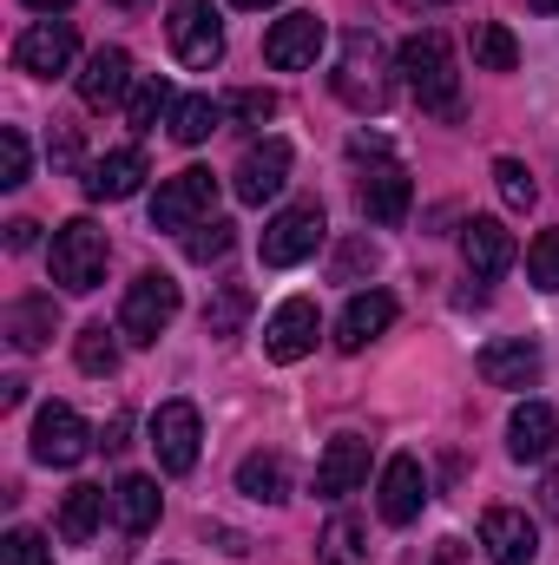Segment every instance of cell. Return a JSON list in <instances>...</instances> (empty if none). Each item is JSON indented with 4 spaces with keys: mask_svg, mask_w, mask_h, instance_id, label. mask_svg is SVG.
I'll use <instances>...</instances> for the list:
<instances>
[{
    "mask_svg": "<svg viewBox=\"0 0 559 565\" xmlns=\"http://www.w3.org/2000/svg\"><path fill=\"white\" fill-rule=\"evenodd\" d=\"M395 73H402V86L421 99V113L461 119V73H454V46H447V33H434V26L409 33L402 53H395Z\"/></svg>",
    "mask_w": 559,
    "mask_h": 565,
    "instance_id": "6da1fadb",
    "label": "cell"
},
{
    "mask_svg": "<svg viewBox=\"0 0 559 565\" xmlns=\"http://www.w3.org/2000/svg\"><path fill=\"white\" fill-rule=\"evenodd\" d=\"M106 257H113L106 231H99L93 217H73V224L53 231V257H46V264H53V282H60V289L86 296V289L106 282Z\"/></svg>",
    "mask_w": 559,
    "mask_h": 565,
    "instance_id": "7a4b0ae2",
    "label": "cell"
},
{
    "mask_svg": "<svg viewBox=\"0 0 559 565\" xmlns=\"http://www.w3.org/2000/svg\"><path fill=\"white\" fill-rule=\"evenodd\" d=\"M329 86H336V99H342V106H356V113H382V106H389L382 46H376V33H369V26L342 33V60H336V73H329Z\"/></svg>",
    "mask_w": 559,
    "mask_h": 565,
    "instance_id": "3957f363",
    "label": "cell"
},
{
    "mask_svg": "<svg viewBox=\"0 0 559 565\" xmlns=\"http://www.w3.org/2000/svg\"><path fill=\"white\" fill-rule=\"evenodd\" d=\"M178 282L165 277V270H145L133 289H126V302H119V335L126 342H139V349H151L171 322H178Z\"/></svg>",
    "mask_w": 559,
    "mask_h": 565,
    "instance_id": "277c9868",
    "label": "cell"
},
{
    "mask_svg": "<svg viewBox=\"0 0 559 565\" xmlns=\"http://www.w3.org/2000/svg\"><path fill=\"white\" fill-rule=\"evenodd\" d=\"M211 204H218V178H211L204 164H184L178 178L158 184V198H151V231H198V224L211 217Z\"/></svg>",
    "mask_w": 559,
    "mask_h": 565,
    "instance_id": "5b68a950",
    "label": "cell"
},
{
    "mask_svg": "<svg viewBox=\"0 0 559 565\" xmlns=\"http://www.w3.org/2000/svg\"><path fill=\"white\" fill-rule=\"evenodd\" d=\"M165 33H171V53H178L191 73H211V66L224 60V26H218V7H211V0H171Z\"/></svg>",
    "mask_w": 559,
    "mask_h": 565,
    "instance_id": "8992f818",
    "label": "cell"
},
{
    "mask_svg": "<svg viewBox=\"0 0 559 565\" xmlns=\"http://www.w3.org/2000/svg\"><path fill=\"white\" fill-rule=\"evenodd\" d=\"M323 231H329V224H323V204H316V198H303V204H289V211H277V217L264 224V244H257L264 270H289V264L316 257Z\"/></svg>",
    "mask_w": 559,
    "mask_h": 565,
    "instance_id": "52a82bcc",
    "label": "cell"
},
{
    "mask_svg": "<svg viewBox=\"0 0 559 565\" xmlns=\"http://www.w3.org/2000/svg\"><path fill=\"white\" fill-rule=\"evenodd\" d=\"M86 454H93V427L80 422V408L46 402V408L33 415V460H40V467H80Z\"/></svg>",
    "mask_w": 559,
    "mask_h": 565,
    "instance_id": "ba28073f",
    "label": "cell"
},
{
    "mask_svg": "<svg viewBox=\"0 0 559 565\" xmlns=\"http://www.w3.org/2000/svg\"><path fill=\"white\" fill-rule=\"evenodd\" d=\"M323 40H329L323 13L296 7V13H283V20H271V33H264V60H271L277 73H303V66H316Z\"/></svg>",
    "mask_w": 559,
    "mask_h": 565,
    "instance_id": "9c48e42d",
    "label": "cell"
},
{
    "mask_svg": "<svg viewBox=\"0 0 559 565\" xmlns=\"http://www.w3.org/2000/svg\"><path fill=\"white\" fill-rule=\"evenodd\" d=\"M73 53H80L73 20H40V26H27V33L13 40V66L33 73V79H60V73L73 66Z\"/></svg>",
    "mask_w": 559,
    "mask_h": 565,
    "instance_id": "30bf717a",
    "label": "cell"
},
{
    "mask_svg": "<svg viewBox=\"0 0 559 565\" xmlns=\"http://www.w3.org/2000/svg\"><path fill=\"white\" fill-rule=\"evenodd\" d=\"M356 198H362V217L369 224H382V231H395L402 217H409V204H415V184H409V171L382 151L369 171H362V184H356Z\"/></svg>",
    "mask_w": 559,
    "mask_h": 565,
    "instance_id": "8fae6325",
    "label": "cell"
},
{
    "mask_svg": "<svg viewBox=\"0 0 559 565\" xmlns=\"http://www.w3.org/2000/svg\"><path fill=\"white\" fill-rule=\"evenodd\" d=\"M198 440H204V422H198L191 402H165L151 415V454H158L165 473H191L198 467Z\"/></svg>",
    "mask_w": 559,
    "mask_h": 565,
    "instance_id": "7c38bea8",
    "label": "cell"
},
{
    "mask_svg": "<svg viewBox=\"0 0 559 565\" xmlns=\"http://www.w3.org/2000/svg\"><path fill=\"white\" fill-rule=\"evenodd\" d=\"M283 184H289V145L283 139H257L244 158H238V171H231V191H238V204H271Z\"/></svg>",
    "mask_w": 559,
    "mask_h": 565,
    "instance_id": "4fadbf2b",
    "label": "cell"
},
{
    "mask_svg": "<svg viewBox=\"0 0 559 565\" xmlns=\"http://www.w3.org/2000/svg\"><path fill=\"white\" fill-rule=\"evenodd\" d=\"M133 86H139L133 53H126V46H99V53L86 60V73H80V106H86V113H106V106L133 99Z\"/></svg>",
    "mask_w": 559,
    "mask_h": 565,
    "instance_id": "5bb4252c",
    "label": "cell"
},
{
    "mask_svg": "<svg viewBox=\"0 0 559 565\" xmlns=\"http://www.w3.org/2000/svg\"><path fill=\"white\" fill-rule=\"evenodd\" d=\"M474 369H481L487 388H534L540 369H547V355H540V342H527V335H500V342L481 349Z\"/></svg>",
    "mask_w": 559,
    "mask_h": 565,
    "instance_id": "9a60e30c",
    "label": "cell"
},
{
    "mask_svg": "<svg viewBox=\"0 0 559 565\" xmlns=\"http://www.w3.org/2000/svg\"><path fill=\"white\" fill-rule=\"evenodd\" d=\"M316 335H323L316 302H309V296H289L277 316L264 322V355H271V362H303V355L316 349Z\"/></svg>",
    "mask_w": 559,
    "mask_h": 565,
    "instance_id": "2e32d148",
    "label": "cell"
},
{
    "mask_svg": "<svg viewBox=\"0 0 559 565\" xmlns=\"http://www.w3.org/2000/svg\"><path fill=\"white\" fill-rule=\"evenodd\" d=\"M481 546H487L494 565H534L540 559V533H534V520L514 513V507H487V513H481Z\"/></svg>",
    "mask_w": 559,
    "mask_h": 565,
    "instance_id": "e0dca14e",
    "label": "cell"
},
{
    "mask_svg": "<svg viewBox=\"0 0 559 565\" xmlns=\"http://www.w3.org/2000/svg\"><path fill=\"white\" fill-rule=\"evenodd\" d=\"M389 322H395V296H389V289H362V296H349V309L336 316V349H342V355H362L376 335H389Z\"/></svg>",
    "mask_w": 559,
    "mask_h": 565,
    "instance_id": "ac0fdd59",
    "label": "cell"
},
{
    "mask_svg": "<svg viewBox=\"0 0 559 565\" xmlns=\"http://www.w3.org/2000/svg\"><path fill=\"white\" fill-rule=\"evenodd\" d=\"M145 178H151V164H145L139 145H119V151H106V158H93L86 164V198L93 204H119V198H133Z\"/></svg>",
    "mask_w": 559,
    "mask_h": 565,
    "instance_id": "d6986e66",
    "label": "cell"
},
{
    "mask_svg": "<svg viewBox=\"0 0 559 565\" xmlns=\"http://www.w3.org/2000/svg\"><path fill=\"white\" fill-rule=\"evenodd\" d=\"M369 480V440L362 434H336L329 447H323V460H316V493L323 500H342V493H356Z\"/></svg>",
    "mask_w": 559,
    "mask_h": 565,
    "instance_id": "ffe728a7",
    "label": "cell"
},
{
    "mask_svg": "<svg viewBox=\"0 0 559 565\" xmlns=\"http://www.w3.org/2000/svg\"><path fill=\"white\" fill-rule=\"evenodd\" d=\"M382 520L389 526H409V520H421V507H428V473H421L415 454H395L389 467H382Z\"/></svg>",
    "mask_w": 559,
    "mask_h": 565,
    "instance_id": "44dd1931",
    "label": "cell"
},
{
    "mask_svg": "<svg viewBox=\"0 0 559 565\" xmlns=\"http://www.w3.org/2000/svg\"><path fill=\"white\" fill-rule=\"evenodd\" d=\"M461 257H467L474 282L507 277V264H514V237H507V224H494V217H467V224H461Z\"/></svg>",
    "mask_w": 559,
    "mask_h": 565,
    "instance_id": "7402d4cb",
    "label": "cell"
},
{
    "mask_svg": "<svg viewBox=\"0 0 559 565\" xmlns=\"http://www.w3.org/2000/svg\"><path fill=\"white\" fill-rule=\"evenodd\" d=\"M559 447V415L547 402H520L514 422H507V454L514 460H547Z\"/></svg>",
    "mask_w": 559,
    "mask_h": 565,
    "instance_id": "603a6c76",
    "label": "cell"
},
{
    "mask_svg": "<svg viewBox=\"0 0 559 565\" xmlns=\"http://www.w3.org/2000/svg\"><path fill=\"white\" fill-rule=\"evenodd\" d=\"M158 513H165V500H158V480H145V473H126L119 487H113V520H119V533H151L158 526Z\"/></svg>",
    "mask_w": 559,
    "mask_h": 565,
    "instance_id": "cb8c5ba5",
    "label": "cell"
},
{
    "mask_svg": "<svg viewBox=\"0 0 559 565\" xmlns=\"http://www.w3.org/2000/svg\"><path fill=\"white\" fill-rule=\"evenodd\" d=\"M60 329V309H53V296H20V302H7V342L13 349H46V335Z\"/></svg>",
    "mask_w": 559,
    "mask_h": 565,
    "instance_id": "d4e9b609",
    "label": "cell"
},
{
    "mask_svg": "<svg viewBox=\"0 0 559 565\" xmlns=\"http://www.w3.org/2000/svg\"><path fill=\"white\" fill-rule=\"evenodd\" d=\"M106 513H113V493H106V487H73V493L60 500V540H66V546H86Z\"/></svg>",
    "mask_w": 559,
    "mask_h": 565,
    "instance_id": "484cf974",
    "label": "cell"
},
{
    "mask_svg": "<svg viewBox=\"0 0 559 565\" xmlns=\"http://www.w3.org/2000/svg\"><path fill=\"white\" fill-rule=\"evenodd\" d=\"M224 113H231V106H218L211 93H191V99H178V106H171V119H165V126H171V139H178V145H204L218 126H224Z\"/></svg>",
    "mask_w": 559,
    "mask_h": 565,
    "instance_id": "4316f807",
    "label": "cell"
},
{
    "mask_svg": "<svg viewBox=\"0 0 559 565\" xmlns=\"http://www.w3.org/2000/svg\"><path fill=\"white\" fill-rule=\"evenodd\" d=\"M238 493H251V500H264V507L289 500V467H283V454H244V467H238Z\"/></svg>",
    "mask_w": 559,
    "mask_h": 565,
    "instance_id": "83f0119b",
    "label": "cell"
},
{
    "mask_svg": "<svg viewBox=\"0 0 559 565\" xmlns=\"http://www.w3.org/2000/svg\"><path fill=\"white\" fill-rule=\"evenodd\" d=\"M171 86H165V73H139V86H133V99H126V126L133 132H151L158 119H171Z\"/></svg>",
    "mask_w": 559,
    "mask_h": 565,
    "instance_id": "f1b7e54d",
    "label": "cell"
},
{
    "mask_svg": "<svg viewBox=\"0 0 559 565\" xmlns=\"http://www.w3.org/2000/svg\"><path fill=\"white\" fill-rule=\"evenodd\" d=\"M244 316H251V289H244V282H224V289L204 302V335L231 342V335L244 329Z\"/></svg>",
    "mask_w": 559,
    "mask_h": 565,
    "instance_id": "f546056e",
    "label": "cell"
},
{
    "mask_svg": "<svg viewBox=\"0 0 559 565\" xmlns=\"http://www.w3.org/2000/svg\"><path fill=\"white\" fill-rule=\"evenodd\" d=\"M362 559H369L362 526H356L349 513H336V520L323 526V540H316V565H362Z\"/></svg>",
    "mask_w": 559,
    "mask_h": 565,
    "instance_id": "4dcf8cb0",
    "label": "cell"
},
{
    "mask_svg": "<svg viewBox=\"0 0 559 565\" xmlns=\"http://www.w3.org/2000/svg\"><path fill=\"white\" fill-rule=\"evenodd\" d=\"M474 66H487V73H514V66H520V40H514L500 20H481V26H474Z\"/></svg>",
    "mask_w": 559,
    "mask_h": 565,
    "instance_id": "1f68e13d",
    "label": "cell"
},
{
    "mask_svg": "<svg viewBox=\"0 0 559 565\" xmlns=\"http://www.w3.org/2000/svg\"><path fill=\"white\" fill-rule=\"evenodd\" d=\"M119 329H106V322H86L80 335H73V362L86 369V375H113L119 369V342H113Z\"/></svg>",
    "mask_w": 559,
    "mask_h": 565,
    "instance_id": "d6a6232c",
    "label": "cell"
},
{
    "mask_svg": "<svg viewBox=\"0 0 559 565\" xmlns=\"http://www.w3.org/2000/svg\"><path fill=\"white\" fill-rule=\"evenodd\" d=\"M494 184H500L507 211H534V198H540V184H534V171L520 158H494Z\"/></svg>",
    "mask_w": 559,
    "mask_h": 565,
    "instance_id": "836d02e7",
    "label": "cell"
},
{
    "mask_svg": "<svg viewBox=\"0 0 559 565\" xmlns=\"http://www.w3.org/2000/svg\"><path fill=\"white\" fill-rule=\"evenodd\" d=\"M231 244H238V237H231L224 217H204L198 231H184V257H191V264H218V257H231Z\"/></svg>",
    "mask_w": 559,
    "mask_h": 565,
    "instance_id": "e575fe53",
    "label": "cell"
},
{
    "mask_svg": "<svg viewBox=\"0 0 559 565\" xmlns=\"http://www.w3.org/2000/svg\"><path fill=\"white\" fill-rule=\"evenodd\" d=\"M0 565H53L46 533H33V526H13V533L0 540Z\"/></svg>",
    "mask_w": 559,
    "mask_h": 565,
    "instance_id": "d590c367",
    "label": "cell"
},
{
    "mask_svg": "<svg viewBox=\"0 0 559 565\" xmlns=\"http://www.w3.org/2000/svg\"><path fill=\"white\" fill-rule=\"evenodd\" d=\"M527 277H534V289H559V231H540L527 244Z\"/></svg>",
    "mask_w": 559,
    "mask_h": 565,
    "instance_id": "8d00e7d4",
    "label": "cell"
},
{
    "mask_svg": "<svg viewBox=\"0 0 559 565\" xmlns=\"http://www.w3.org/2000/svg\"><path fill=\"white\" fill-rule=\"evenodd\" d=\"M231 119H238V126H264V119H277V93H271V86H244V93H231Z\"/></svg>",
    "mask_w": 559,
    "mask_h": 565,
    "instance_id": "74e56055",
    "label": "cell"
},
{
    "mask_svg": "<svg viewBox=\"0 0 559 565\" xmlns=\"http://www.w3.org/2000/svg\"><path fill=\"white\" fill-rule=\"evenodd\" d=\"M0 184H7V191L27 184V132H20V126L0 132Z\"/></svg>",
    "mask_w": 559,
    "mask_h": 565,
    "instance_id": "f35d334b",
    "label": "cell"
},
{
    "mask_svg": "<svg viewBox=\"0 0 559 565\" xmlns=\"http://www.w3.org/2000/svg\"><path fill=\"white\" fill-rule=\"evenodd\" d=\"M356 270H376V250H369V244H349V250L336 257V277H356Z\"/></svg>",
    "mask_w": 559,
    "mask_h": 565,
    "instance_id": "ab89813d",
    "label": "cell"
},
{
    "mask_svg": "<svg viewBox=\"0 0 559 565\" xmlns=\"http://www.w3.org/2000/svg\"><path fill=\"white\" fill-rule=\"evenodd\" d=\"M33 237H40L33 217H13V224H7V250H33Z\"/></svg>",
    "mask_w": 559,
    "mask_h": 565,
    "instance_id": "60d3db41",
    "label": "cell"
},
{
    "mask_svg": "<svg viewBox=\"0 0 559 565\" xmlns=\"http://www.w3.org/2000/svg\"><path fill=\"white\" fill-rule=\"evenodd\" d=\"M53 158H60V164H80V132H73V126L53 132Z\"/></svg>",
    "mask_w": 559,
    "mask_h": 565,
    "instance_id": "b9f144b4",
    "label": "cell"
},
{
    "mask_svg": "<svg viewBox=\"0 0 559 565\" xmlns=\"http://www.w3.org/2000/svg\"><path fill=\"white\" fill-rule=\"evenodd\" d=\"M126 434H133V422H126V415H113V422H106V440H99V447H106V454H119V447H126Z\"/></svg>",
    "mask_w": 559,
    "mask_h": 565,
    "instance_id": "7bdbcfd3",
    "label": "cell"
},
{
    "mask_svg": "<svg viewBox=\"0 0 559 565\" xmlns=\"http://www.w3.org/2000/svg\"><path fill=\"white\" fill-rule=\"evenodd\" d=\"M20 402H27V382H20V375H7V382H0V408H20Z\"/></svg>",
    "mask_w": 559,
    "mask_h": 565,
    "instance_id": "ee69618b",
    "label": "cell"
},
{
    "mask_svg": "<svg viewBox=\"0 0 559 565\" xmlns=\"http://www.w3.org/2000/svg\"><path fill=\"white\" fill-rule=\"evenodd\" d=\"M218 546H224L231 559H238V553H251V540H244V533H224V526H218Z\"/></svg>",
    "mask_w": 559,
    "mask_h": 565,
    "instance_id": "f6af8a7d",
    "label": "cell"
},
{
    "mask_svg": "<svg viewBox=\"0 0 559 565\" xmlns=\"http://www.w3.org/2000/svg\"><path fill=\"white\" fill-rule=\"evenodd\" d=\"M540 500H547V513L559 520V473H547V487H540Z\"/></svg>",
    "mask_w": 559,
    "mask_h": 565,
    "instance_id": "bcb514c9",
    "label": "cell"
},
{
    "mask_svg": "<svg viewBox=\"0 0 559 565\" xmlns=\"http://www.w3.org/2000/svg\"><path fill=\"white\" fill-rule=\"evenodd\" d=\"M27 7H33V13H66L73 0H27Z\"/></svg>",
    "mask_w": 559,
    "mask_h": 565,
    "instance_id": "7dc6e473",
    "label": "cell"
},
{
    "mask_svg": "<svg viewBox=\"0 0 559 565\" xmlns=\"http://www.w3.org/2000/svg\"><path fill=\"white\" fill-rule=\"evenodd\" d=\"M441 565H461V540H441Z\"/></svg>",
    "mask_w": 559,
    "mask_h": 565,
    "instance_id": "c3c4849f",
    "label": "cell"
},
{
    "mask_svg": "<svg viewBox=\"0 0 559 565\" xmlns=\"http://www.w3.org/2000/svg\"><path fill=\"white\" fill-rule=\"evenodd\" d=\"M231 7H251V13H257V7H277V0H231Z\"/></svg>",
    "mask_w": 559,
    "mask_h": 565,
    "instance_id": "681fc988",
    "label": "cell"
},
{
    "mask_svg": "<svg viewBox=\"0 0 559 565\" xmlns=\"http://www.w3.org/2000/svg\"><path fill=\"white\" fill-rule=\"evenodd\" d=\"M534 7H540V13H559V0H534Z\"/></svg>",
    "mask_w": 559,
    "mask_h": 565,
    "instance_id": "f907efd6",
    "label": "cell"
},
{
    "mask_svg": "<svg viewBox=\"0 0 559 565\" xmlns=\"http://www.w3.org/2000/svg\"><path fill=\"white\" fill-rule=\"evenodd\" d=\"M402 7H409V13H421V7H428V0H402Z\"/></svg>",
    "mask_w": 559,
    "mask_h": 565,
    "instance_id": "816d5d0a",
    "label": "cell"
},
{
    "mask_svg": "<svg viewBox=\"0 0 559 565\" xmlns=\"http://www.w3.org/2000/svg\"><path fill=\"white\" fill-rule=\"evenodd\" d=\"M428 7H447V0H428Z\"/></svg>",
    "mask_w": 559,
    "mask_h": 565,
    "instance_id": "f5cc1de1",
    "label": "cell"
},
{
    "mask_svg": "<svg viewBox=\"0 0 559 565\" xmlns=\"http://www.w3.org/2000/svg\"><path fill=\"white\" fill-rule=\"evenodd\" d=\"M113 7H133V0H113Z\"/></svg>",
    "mask_w": 559,
    "mask_h": 565,
    "instance_id": "db71d44e",
    "label": "cell"
}]
</instances>
